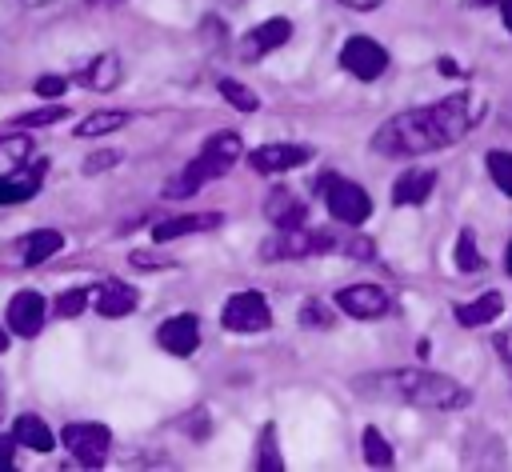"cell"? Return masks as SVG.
Here are the masks:
<instances>
[{
	"label": "cell",
	"instance_id": "1",
	"mask_svg": "<svg viewBox=\"0 0 512 472\" xmlns=\"http://www.w3.org/2000/svg\"><path fill=\"white\" fill-rule=\"evenodd\" d=\"M484 112V104H476L468 92H452L436 104L424 108H408L396 112L388 124H380L368 140V148L376 156H420V152H436L448 148L456 140H464L476 124V116Z\"/></svg>",
	"mask_w": 512,
	"mask_h": 472
},
{
	"label": "cell",
	"instance_id": "2",
	"mask_svg": "<svg viewBox=\"0 0 512 472\" xmlns=\"http://www.w3.org/2000/svg\"><path fill=\"white\" fill-rule=\"evenodd\" d=\"M356 396L368 400H392V404H412V408H464L472 396L460 380L444 376V372H428V368H388V372H364L352 380Z\"/></svg>",
	"mask_w": 512,
	"mask_h": 472
},
{
	"label": "cell",
	"instance_id": "3",
	"mask_svg": "<svg viewBox=\"0 0 512 472\" xmlns=\"http://www.w3.org/2000/svg\"><path fill=\"white\" fill-rule=\"evenodd\" d=\"M240 156H244V144H240L236 132H216V136H208L204 148L168 180L164 196H168V200H184V196L200 192L208 180H220L224 172H232V164H236Z\"/></svg>",
	"mask_w": 512,
	"mask_h": 472
},
{
	"label": "cell",
	"instance_id": "4",
	"mask_svg": "<svg viewBox=\"0 0 512 472\" xmlns=\"http://www.w3.org/2000/svg\"><path fill=\"white\" fill-rule=\"evenodd\" d=\"M316 188L324 192V208H328L332 220L356 228V224H364V220L372 216V200H368V192H364L356 180L324 176V180H316Z\"/></svg>",
	"mask_w": 512,
	"mask_h": 472
},
{
	"label": "cell",
	"instance_id": "5",
	"mask_svg": "<svg viewBox=\"0 0 512 472\" xmlns=\"http://www.w3.org/2000/svg\"><path fill=\"white\" fill-rule=\"evenodd\" d=\"M332 244L336 240L328 232H312V228L296 224V228H276V236L264 240L260 256L264 260H300V256H316V252H324Z\"/></svg>",
	"mask_w": 512,
	"mask_h": 472
},
{
	"label": "cell",
	"instance_id": "6",
	"mask_svg": "<svg viewBox=\"0 0 512 472\" xmlns=\"http://www.w3.org/2000/svg\"><path fill=\"white\" fill-rule=\"evenodd\" d=\"M64 448L72 452V460H80L84 468H100L112 452V432L104 424H92V420H80V424H68L60 432Z\"/></svg>",
	"mask_w": 512,
	"mask_h": 472
},
{
	"label": "cell",
	"instance_id": "7",
	"mask_svg": "<svg viewBox=\"0 0 512 472\" xmlns=\"http://www.w3.org/2000/svg\"><path fill=\"white\" fill-rule=\"evenodd\" d=\"M220 324H224L228 332H264V328L272 324V308H268V300H264L260 292L244 288V292H236V296L224 300Z\"/></svg>",
	"mask_w": 512,
	"mask_h": 472
},
{
	"label": "cell",
	"instance_id": "8",
	"mask_svg": "<svg viewBox=\"0 0 512 472\" xmlns=\"http://www.w3.org/2000/svg\"><path fill=\"white\" fill-rule=\"evenodd\" d=\"M340 64H344V72H352L356 80H376V76H384V68H388V52H384V44H376L372 36H348L344 48H340Z\"/></svg>",
	"mask_w": 512,
	"mask_h": 472
},
{
	"label": "cell",
	"instance_id": "9",
	"mask_svg": "<svg viewBox=\"0 0 512 472\" xmlns=\"http://www.w3.org/2000/svg\"><path fill=\"white\" fill-rule=\"evenodd\" d=\"M336 308L352 320H384L392 300L380 284H348V288L336 292Z\"/></svg>",
	"mask_w": 512,
	"mask_h": 472
},
{
	"label": "cell",
	"instance_id": "10",
	"mask_svg": "<svg viewBox=\"0 0 512 472\" xmlns=\"http://www.w3.org/2000/svg\"><path fill=\"white\" fill-rule=\"evenodd\" d=\"M44 176H48V156H36L32 152L20 168H12V172L0 176V204H24V200H32L40 192Z\"/></svg>",
	"mask_w": 512,
	"mask_h": 472
},
{
	"label": "cell",
	"instance_id": "11",
	"mask_svg": "<svg viewBox=\"0 0 512 472\" xmlns=\"http://www.w3.org/2000/svg\"><path fill=\"white\" fill-rule=\"evenodd\" d=\"M8 332H16V336H36L40 328H44V320H48V304H44V296L40 292H32V288H24V292H16L12 300H8Z\"/></svg>",
	"mask_w": 512,
	"mask_h": 472
},
{
	"label": "cell",
	"instance_id": "12",
	"mask_svg": "<svg viewBox=\"0 0 512 472\" xmlns=\"http://www.w3.org/2000/svg\"><path fill=\"white\" fill-rule=\"evenodd\" d=\"M156 344L172 356H192L200 348V320L192 312H180L156 328Z\"/></svg>",
	"mask_w": 512,
	"mask_h": 472
},
{
	"label": "cell",
	"instance_id": "13",
	"mask_svg": "<svg viewBox=\"0 0 512 472\" xmlns=\"http://www.w3.org/2000/svg\"><path fill=\"white\" fill-rule=\"evenodd\" d=\"M92 304H96V316H104V320H120V316L136 312L140 292H136L132 284H124V280L112 276V280H100V284H96Z\"/></svg>",
	"mask_w": 512,
	"mask_h": 472
},
{
	"label": "cell",
	"instance_id": "14",
	"mask_svg": "<svg viewBox=\"0 0 512 472\" xmlns=\"http://www.w3.org/2000/svg\"><path fill=\"white\" fill-rule=\"evenodd\" d=\"M60 248H64V236H60L56 228H32V232H24V236L12 240V256H16V264H28V268L52 260Z\"/></svg>",
	"mask_w": 512,
	"mask_h": 472
},
{
	"label": "cell",
	"instance_id": "15",
	"mask_svg": "<svg viewBox=\"0 0 512 472\" xmlns=\"http://www.w3.org/2000/svg\"><path fill=\"white\" fill-rule=\"evenodd\" d=\"M308 160H312L308 144H264V148L248 152V164L256 172H288V168H300Z\"/></svg>",
	"mask_w": 512,
	"mask_h": 472
},
{
	"label": "cell",
	"instance_id": "16",
	"mask_svg": "<svg viewBox=\"0 0 512 472\" xmlns=\"http://www.w3.org/2000/svg\"><path fill=\"white\" fill-rule=\"evenodd\" d=\"M220 212H188V216H168V220H156L152 224V240L156 244H168V240H180V236H192V232H212L220 228Z\"/></svg>",
	"mask_w": 512,
	"mask_h": 472
},
{
	"label": "cell",
	"instance_id": "17",
	"mask_svg": "<svg viewBox=\"0 0 512 472\" xmlns=\"http://www.w3.org/2000/svg\"><path fill=\"white\" fill-rule=\"evenodd\" d=\"M288 40H292V20L272 16V20L256 24V28L244 36V56H248V60L268 56V52H276V48H280V44H288Z\"/></svg>",
	"mask_w": 512,
	"mask_h": 472
},
{
	"label": "cell",
	"instance_id": "18",
	"mask_svg": "<svg viewBox=\"0 0 512 472\" xmlns=\"http://www.w3.org/2000/svg\"><path fill=\"white\" fill-rule=\"evenodd\" d=\"M436 188V172L432 168H408L404 176H396L392 184V204L400 208H412V204H424Z\"/></svg>",
	"mask_w": 512,
	"mask_h": 472
},
{
	"label": "cell",
	"instance_id": "19",
	"mask_svg": "<svg viewBox=\"0 0 512 472\" xmlns=\"http://www.w3.org/2000/svg\"><path fill=\"white\" fill-rule=\"evenodd\" d=\"M76 80L92 92H112L120 84V56L116 52H100L92 56L84 68H76Z\"/></svg>",
	"mask_w": 512,
	"mask_h": 472
},
{
	"label": "cell",
	"instance_id": "20",
	"mask_svg": "<svg viewBox=\"0 0 512 472\" xmlns=\"http://www.w3.org/2000/svg\"><path fill=\"white\" fill-rule=\"evenodd\" d=\"M12 440L32 448V452H52L56 448V432L36 416V412H20L16 424H12Z\"/></svg>",
	"mask_w": 512,
	"mask_h": 472
},
{
	"label": "cell",
	"instance_id": "21",
	"mask_svg": "<svg viewBox=\"0 0 512 472\" xmlns=\"http://www.w3.org/2000/svg\"><path fill=\"white\" fill-rule=\"evenodd\" d=\"M264 216H268L276 228H296V224H304V204H300L288 188H272L268 200H264Z\"/></svg>",
	"mask_w": 512,
	"mask_h": 472
},
{
	"label": "cell",
	"instance_id": "22",
	"mask_svg": "<svg viewBox=\"0 0 512 472\" xmlns=\"http://www.w3.org/2000/svg\"><path fill=\"white\" fill-rule=\"evenodd\" d=\"M496 316H504V296L500 292H484L468 304H456V320L464 328H480V324H492Z\"/></svg>",
	"mask_w": 512,
	"mask_h": 472
},
{
	"label": "cell",
	"instance_id": "23",
	"mask_svg": "<svg viewBox=\"0 0 512 472\" xmlns=\"http://www.w3.org/2000/svg\"><path fill=\"white\" fill-rule=\"evenodd\" d=\"M32 152H36V148H32V140H28V132H24V128L4 132V136H0V176H4V172H12V168H20Z\"/></svg>",
	"mask_w": 512,
	"mask_h": 472
},
{
	"label": "cell",
	"instance_id": "24",
	"mask_svg": "<svg viewBox=\"0 0 512 472\" xmlns=\"http://www.w3.org/2000/svg\"><path fill=\"white\" fill-rule=\"evenodd\" d=\"M132 116L128 112H120V108H108V112H92V116H84L80 124H76V136H84V140H92V136H108V132H116V128H124Z\"/></svg>",
	"mask_w": 512,
	"mask_h": 472
},
{
	"label": "cell",
	"instance_id": "25",
	"mask_svg": "<svg viewBox=\"0 0 512 472\" xmlns=\"http://www.w3.org/2000/svg\"><path fill=\"white\" fill-rule=\"evenodd\" d=\"M364 460H368V468H392V444L372 424L364 428Z\"/></svg>",
	"mask_w": 512,
	"mask_h": 472
},
{
	"label": "cell",
	"instance_id": "26",
	"mask_svg": "<svg viewBox=\"0 0 512 472\" xmlns=\"http://www.w3.org/2000/svg\"><path fill=\"white\" fill-rule=\"evenodd\" d=\"M220 96L236 108V112H256L260 108V100H256V92L248 88V84H240V80H232V76H224L220 80Z\"/></svg>",
	"mask_w": 512,
	"mask_h": 472
},
{
	"label": "cell",
	"instance_id": "27",
	"mask_svg": "<svg viewBox=\"0 0 512 472\" xmlns=\"http://www.w3.org/2000/svg\"><path fill=\"white\" fill-rule=\"evenodd\" d=\"M488 176L504 196H512V152L508 148H492L488 152Z\"/></svg>",
	"mask_w": 512,
	"mask_h": 472
},
{
	"label": "cell",
	"instance_id": "28",
	"mask_svg": "<svg viewBox=\"0 0 512 472\" xmlns=\"http://www.w3.org/2000/svg\"><path fill=\"white\" fill-rule=\"evenodd\" d=\"M456 268H460V272L484 268V256L476 252V232H472V228H460V236H456Z\"/></svg>",
	"mask_w": 512,
	"mask_h": 472
},
{
	"label": "cell",
	"instance_id": "29",
	"mask_svg": "<svg viewBox=\"0 0 512 472\" xmlns=\"http://www.w3.org/2000/svg\"><path fill=\"white\" fill-rule=\"evenodd\" d=\"M88 304H92V292H88V288H68V292H60V296H56L52 312H56L60 320H72V316H80Z\"/></svg>",
	"mask_w": 512,
	"mask_h": 472
},
{
	"label": "cell",
	"instance_id": "30",
	"mask_svg": "<svg viewBox=\"0 0 512 472\" xmlns=\"http://www.w3.org/2000/svg\"><path fill=\"white\" fill-rule=\"evenodd\" d=\"M256 468H264V472H280V468H284V460H280V452H276V424H264V432H260Z\"/></svg>",
	"mask_w": 512,
	"mask_h": 472
},
{
	"label": "cell",
	"instance_id": "31",
	"mask_svg": "<svg viewBox=\"0 0 512 472\" xmlns=\"http://www.w3.org/2000/svg\"><path fill=\"white\" fill-rule=\"evenodd\" d=\"M64 116H68V108H64V104H48V108H36V112H24V116H16L12 124L28 132V128H44V124H56V120H64Z\"/></svg>",
	"mask_w": 512,
	"mask_h": 472
},
{
	"label": "cell",
	"instance_id": "32",
	"mask_svg": "<svg viewBox=\"0 0 512 472\" xmlns=\"http://www.w3.org/2000/svg\"><path fill=\"white\" fill-rule=\"evenodd\" d=\"M332 312H328V304L324 300H304L300 304V324L304 328H332Z\"/></svg>",
	"mask_w": 512,
	"mask_h": 472
},
{
	"label": "cell",
	"instance_id": "33",
	"mask_svg": "<svg viewBox=\"0 0 512 472\" xmlns=\"http://www.w3.org/2000/svg\"><path fill=\"white\" fill-rule=\"evenodd\" d=\"M64 88H68V80H64V76H40L32 92H36L40 100H60V96H64Z\"/></svg>",
	"mask_w": 512,
	"mask_h": 472
},
{
	"label": "cell",
	"instance_id": "34",
	"mask_svg": "<svg viewBox=\"0 0 512 472\" xmlns=\"http://www.w3.org/2000/svg\"><path fill=\"white\" fill-rule=\"evenodd\" d=\"M120 164V152H112V148H100V152H92L88 160H84V172L88 176H96V172H104V168H116Z\"/></svg>",
	"mask_w": 512,
	"mask_h": 472
},
{
	"label": "cell",
	"instance_id": "35",
	"mask_svg": "<svg viewBox=\"0 0 512 472\" xmlns=\"http://www.w3.org/2000/svg\"><path fill=\"white\" fill-rule=\"evenodd\" d=\"M16 464V440L12 436H0V472H8Z\"/></svg>",
	"mask_w": 512,
	"mask_h": 472
},
{
	"label": "cell",
	"instance_id": "36",
	"mask_svg": "<svg viewBox=\"0 0 512 472\" xmlns=\"http://www.w3.org/2000/svg\"><path fill=\"white\" fill-rule=\"evenodd\" d=\"M348 256L368 260V256H372V244H368V240H348Z\"/></svg>",
	"mask_w": 512,
	"mask_h": 472
},
{
	"label": "cell",
	"instance_id": "37",
	"mask_svg": "<svg viewBox=\"0 0 512 472\" xmlns=\"http://www.w3.org/2000/svg\"><path fill=\"white\" fill-rule=\"evenodd\" d=\"M344 8H356V12H368V8H380L384 0H340Z\"/></svg>",
	"mask_w": 512,
	"mask_h": 472
},
{
	"label": "cell",
	"instance_id": "38",
	"mask_svg": "<svg viewBox=\"0 0 512 472\" xmlns=\"http://www.w3.org/2000/svg\"><path fill=\"white\" fill-rule=\"evenodd\" d=\"M440 72H444V76H456V72H460V64H456L452 56H440Z\"/></svg>",
	"mask_w": 512,
	"mask_h": 472
},
{
	"label": "cell",
	"instance_id": "39",
	"mask_svg": "<svg viewBox=\"0 0 512 472\" xmlns=\"http://www.w3.org/2000/svg\"><path fill=\"white\" fill-rule=\"evenodd\" d=\"M500 4V16H504V28L512 32V0H496Z\"/></svg>",
	"mask_w": 512,
	"mask_h": 472
},
{
	"label": "cell",
	"instance_id": "40",
	"mask_svg": "<svg viewBox=\"0 0 512 472\" xmlns=\"http://www.w3.org/2000/svg\"><path fill=\"white\" fill-rule=\"evenodd\" d=\"M500 348H504V360H508V364H512V328H508V332H504V336H500Z\"/></svg>",
	"mask_w": 512,
	"mask_h": 472
},
{
	"label": "cell",
	"instance_id": "41",
	"mask_svg": "<svg viewBox=\"0 0 512 472\" xmlns=\"http://www.w3.org/2000/svg\"><path fill=\"white\" fill-rule=\"evenodd\" d=\"M468 8H488V4H496V0H464Z\"/></svg>",
	"mask_w": 512,
	"mask_h": 472
},
{
	"label": "cell",
	"instance_id": "42",
	"mask_svg": "<svg viewBox=\"0 0 512 472\" xmlns=\"http://www.w3.org/2000/svg\"><path fill=\"white\" fill-rule=\"evenodd\" d=\"M504 268H508V276H512V240H508V256H504Z\"/></svg>",
	"mask_w": 512,
	"mask_h": 472
},
{
	"label": "cell",
	"instance_id": "43",
	"mask_svg": "<svg viewBox=\"0 0 512 472\" xmlns=\"http://www.w3.org/2000/svg\"><path fill=\"white\" fill-rule=\"evenodd\" d=\"M20 4H28V8H40V4H52V0H20Z\"/></svg>",
	"mask_w": 512,
	"mask_h": 472
},
{
	"label": "cell",
	"instance_id": "44",
	"mask_svg": "<svg viewBox=\"0 0 512 472\" xmlns=\"http://www.w3.org/2000/svg\"><path fill=\"white\" fill-rule=\"evenodd\" d=\"M4 348H8V332L0 328V352H4Z\"/></svg>",
	"mask_w": 512,
	"mask_h": 472
},
{
	"label": "cell",
	"instance_id": "45",
	"mask_svg": "<svg viewBox=\"0 0 512 472\" xmlns=\"http://www.w3.org/2000/svg\"><path fill=\"white\" fill-rule=\"evenodd\" d=\"M0 416H4V376H0Z\"/></svg>",
	"mask_w": 512,
	"mask_h": 472
},
{
	"label": "cell",
	"instance_id": "46",
	"mask_svg": "<svg viewBox=\"0 0 512 472\" xmlns=\"http://www.w3.org/2000/svg\"><path fill=\"white\" fill-rule=\"evenodd\" d=\"M88 4H116V0H88Z\"/></svg>",
	"mask_w": 512,
	"mask_h": 472
}]
</instances>
